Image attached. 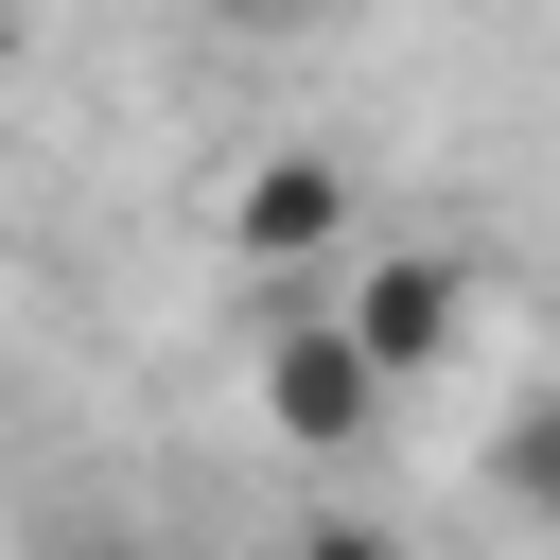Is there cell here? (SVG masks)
<instances>
[{"label": "cell", "mask_w": 560, "mask_h": 560, "mask_svg": "<svg viewBox=\"0 0 560 560\" xmlns=\"http://www.w3.org/2000/svg\"><path fill=\"white\" fill-rule=\"evenodd\" d=\"M245 385H262V420H280L298 455H350V438H385V402H402V368L368 350V315H350V298H332V315H315V298H280Z\"/></svg>", "instance_id": "6da1fadb"}, {"label": "cell", "mask_w": 560, "mask_h": 560, "mask_svg": "<svg viewBox=\"0 0 560 560\" xmlns=\"http://www.w3.org/2000/svg\"><path fill=\"white\" fill-rule=\"evenodd\" d=\"M332 228H350V175H332L315 140H280V158H245V175H228V245H245L262 280L332 262Z\"/></svg>", "instance_id": "7a4b0ae2"}, {"label": "cell", "mask_w": 560, "mask_h": 560, "mask_svg": "<svg viewBox=\"0 0 560 560\" xmlns=\"http://www.w3.org/2000/svg\"><path fill=\"white\" fill-rule=\"evenodd\" d=\"M350 315H368V350H385L402 385H438V368H455V332H472V262L385 245V262H350Z\"/></svg>", "instance_id": "3957f363"}, {"label": "cell", "mask_w": 560, "mask_h": 560, "mask_svg": "<svg viewBox=\"0 0 560 560\" xmlns=\"http://www.w3.org/2000/svg\"><path fill=\"white\" fill-rule=\"evenodd\" d=\"M490 490H508L525 525H560V385H542V402H508V438H490Z\"/></svg>", "instance_id": "277c9868"}, {"label": "cell", "mask_w": 560, "mask_h": 560, "mask_svg": "<svg viewBox=\"0 0 560 560\" xmlns=\"http://www.w3.org/2000/svg\"><path fill=\"white\" fill-rule=\"evenodd\" d=\"M210 35H298V18H332V0H192Z\"/></svg>", "instance_id": "5b68a950"}]
</instances>
